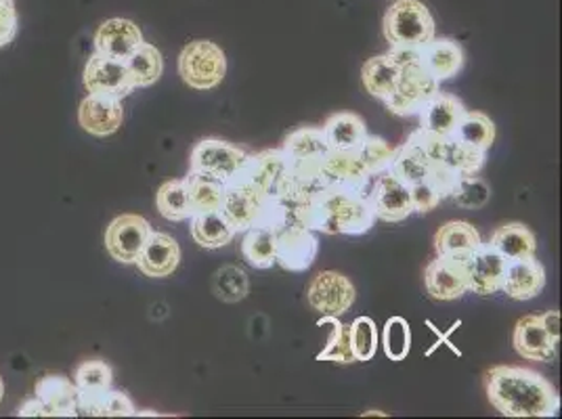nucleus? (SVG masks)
I'll use <instances>...</instances> for the list:
<instances>
[{
  "instance_id": "obj_35",
  "label": "nucleus",
  "mask_w": 562,
  "mask_h": 419,
  "mask_svg": "<svg viewBox=\"0 0 562 419\" xmlns=\"http://www.w3.org/2000/svg\"><path fill=\"white\" fill-rule=\"evenodd\" d=\"M133 87L135 89H147L156 84L165 71V59L162 53L151 43H143L131 57L124 59Z\"/></svg>"
},
{
  "instance_id": "obj_37",
  "label": "nucleus",
  "mask_w": 562,
  "mask_h": 419,
  "mask_svg": "<svg viewBox=\"0 0 562 419\" xmlns=\"http://www.w3.org/2000/svg\"><path fill=\"white\" fill-rule=\"evenodd\" d=\"M156 208L170 223H183L193 216L186 181H166L156 193Z\"/></svg>"
},
{
  "instance_id": "obj_27",
  "label": "nucleus",
  "mask_w": 562,
  "mask_h": 419,
  "mask_svg": "<svg viewBox=\"0 0 562 419\" xmlns=\"http://www.w3.org/2000/svg\"><path fill=\"white\" fill-rule=\"evenodd\" d=\"M483 246V237L474 225L467 220L446 223L435 234V252L451 257H472Z\"/></svg>"
},
{
  "instance_id": "obj_7",
  "label": "nucleus",
  "mask_w": 562,
  "mask_h": 419,
  "mask_svg": "<svg viewBox=\"0 0 562 419\" xmlns=\"http://www.w3.org/2000/svg\"><path fill=\"white\" fill-rule=\"evenodd\" d=\"M439 93V82L422 66L420 59L401 68L397 89L384 103L395 116L420 114L422 107Z\"/></svg>"
},
{
  "instance_id": "obj_6",
  "label": "nucleus",
  "mask_w": 562,
  "mask_h": 419,
  "mask_svg": "<svg viewBox=\"0 0 562 419\" xmlns=\"http://www.w3.org/2000/svg\"><path fill=\"white\" fill-rule=\"evenodd\" d=\"M414 139L420 143L422 149L426 151L430 162L441 170L458 174V177L479 174L485 166V154L469 149L467 145L458 143L453 137L435 135V133H428L420 128L414 133Z\"/></svg>"
},
{
  "instance_id": "obj_16",
  "label": "nucleus",
  "mask_w": 562,
  "mask_h": 419,
  "mask_svg": "<svg viewBox=\"0 0 562 419\" xmlns=\"http://www.w3.org/2000/svg\"><path fill=\"white\" fill-rule=\"evenodd\" d=\"M322 177L328 186L349 189L357 193H368L370 181H372L366 166L357 156V149H347V151L329 149L328 154L322 158Z\"/></svg>"
},
{
  "instance_id": "obj_14",
  "label": "nucleus",
  "mask_w": 562,
  "mask_h": 419,
  "mask_svg": "<svg viewBox=\"0 0 562 419\" xmlns=\"http://www.w3.org/2000/svg\"><path fill=\"white\" fill-rule=\"evenodd\" d=\"M151 231V225L139 214H122L105 229V250L116 262L135 264Z\"/></svg>"
},
{
  "instance_id": "obj_23",
  "label": "nucleus",
  "mask_w": 562,
  "mask_h": 419,
  "mask_svg": "<svg viewBox=\"0 0 562 419\" xmlns=\"http://www.w3.org/2000/svg\"><path fill=\"white\" fill-rule=\"evenodd\" d=\"M515 350L527 361L550 363L557 356V342L548 336L546 327L541 326L539 315H525L518 319L513 333Z\"/></svg>"
},
{
  "instance_id": "obj_20",
  "label": "nucleus",
  "mask_w": 562,
  "mask_h": 419,
  "mask_svg": "<svg viewBox=\"0 0 562 419\" xmlns=\"http://www.w3.org/2000/svg\"><path fill=\"white\" fill-rule=\"evenodd\" d=\"M94 50L114 59H126L145 43L139 25L131 20L114 18L97 27L94 32Z\"/></svg>"
},
{
  "instance_id": "obj_22",
  "label": "nucleus",
  "mask_w": 562,
  "mask_h": 419,
  "mask_svg": "<svg viewBox=\"0 0 562 419\" xmlns=\"http://www.w3.org/2000/svg\"><path fill=\"white\" fill-rule=\"evenodd\" d=\"M34 396L47 407L50 418H76L78 416V388L74 380L50 373L36 382Z\"/></svg>"
},
{
  "instance_id": "obj_24",
  "label": "nucleus",
  "mask_w": 562,
  "mask_h": 419,
  "mask_svg": "<svg viewBox=\"0 0 562 419\" xmlns=\"http://www.w3.org/2000/svg\"><path fill=\"white\" fill-rule=\"evenodd\" d=\"M506 258L490 244H483L470 257V290L479 296H492L502 290Z\"/></svg>"
},
{
  "instance_id": "obj_15",
  "label": "nucleus",
  "mask_w": 562,
  "mask_h": 419,
  "mask_svg": "<svg viewBox=\"0 0 562 419\" xmlns=\"http://www.w3.org/2000/svg\"><path fill=\"white\" fill-rule=\"evenodd\" d=\"M368 197L375 218L384 223H401L414 214L409 186L401 183L391 170L380 172L374 186L368 191Z\"/></svg>"
},
{
  "instance_id": "obj_51",
  "label": "nucleus",
  "mask_w": 562,
  "mask_h": 419,
  "mask_svg": "<svg viewBox=\"0 0 562 419\" xmlns=\"http://www.w3.org/2000/svg\"><path fill=\"white\" fill-rule=\"evenodd\" d=\"M2 396H4V382H2V377H0V403H2Z\"/></svg>"
},
{
  "instance_id": "obj_1",
  "label": "nucleus",
  "mask_w": 562,
  "mask_h": 419,
  "mask_svg": "<svg viewBox=\"0 0 562 419\" xmlns=\"http://www.w3.org/2000/svg\"><path fill=\"white\" fill-rule=\"evenodd\" d=\"M485 393L506 418H554L561 396L541 373L520 365H495L485 375Z\"/></svg>"
},
{
  "instance_id": "obj_30",
  "label": "nucleus",
  "mask_w": 562,
  "mask_h": 419,
  "mask_svg": "<svg viewBox=\"0 0 562 419\" xmlns=\"http://www.w3.org/2000/svg\"><path fill=\"white\" fill-rule=\"evenodd\" d=\"M487 244H490L492 248H495L506 260L536 257V252H538V239H536V234H533L527 225H522V223H506V225H499V227L493 231Z\"/></svg>"
},
{
  "instance_id": "obj_39",
  "label": "nucleus",
  "mask_w": 562,
  "mask_h": 419,
  "mask_svg": "<svg viewBox=\"0 0 562 419\" xmlns=\"http://www.w3.org/2000/svg\"><path fill=\"white\" fill-rule=\"evenodd\" d=\"M317 326L329 327V340L326 349L317 354V361H331V363H340V365H351L355 363L352 356L351 338H349V326L340 324L338 317H328L324 315Z\"/></svg>"
},
{
  "instance_id": "obj_12",
  "label": "nucleus",
  "mask_w": 562,
  "mask_h": 419,
  "mask_svg": "<svg viewBox=\"0 0 562 419\" xmlns=\"http://www.w3.org/2000/svg\"><path fill=\"white\" fill-rule=\"evenodd\" d=\"M82 84L89 94L110 97V99H120V101L135 91L126 64L122 59L101 55L97 50L89 57V61L85 66Z\"/></svg>"
},
{
  "instance_id": "obj_11",
  "label": "nucleus",
  "mask_w": 562,
  "mask_h": 419,
  "mask_svg": "<svg viewBox=\"0 0 562 419\" xmlns=\"http://www.w3.org/2000/svg\"><path fill=\"white\" fill-rule=\"evenodd\" d=\"M237 174L258 186L269 200H273L285 195L292 177V163L281 149H265L248 156Z\"/></svg>"
},
{
  "instance_id": "obj_36",
  "label": "nucleus",
  "mask_w": 562,
  "mask_h": 419,
  "mask_svg": "<svg viewBox=\"0 0 562 419\" xmlns=\"http://www.w3.org/2000/svg\"><path fill=\"white\" fill-rule=\"evenodd\" d=\"M183 181L188 186L189 206L193 214L221 210L223 195H225V183L206 177V174H200V172H189Z\"/></svg>"
},
{
  "instance_id": "obj_26",
  "label": "nucleus",
  "mask_w": 562,
  "mask_h": 419,
  "mask_svg": "<svg viewBox=\"0 0 562 419\" xmlns=\"http://www.w3.org/2000/svg\"><path fill=\"white\" fill-rule=\"evenodd\" d=\"M422 66L441 84L464 68V48L451 38H435L420 50Z\"/></svg>"
},
{
  "instance_id": "obj_43",
  "label": "nucleus",
  "mask_w": 562,
  "mask_h": 419,
  "mask_svg": "<svg viewBox=\"0 0 562 419\" xmlns=\"http://www.w3.org/2000/svg\"><path fill=\"white\" fill-rule=\"evenodd\" d=\"M357 156H359L361 163L366 166L368 174L374 177V174L389 170V166L395 158V147H391L389 140H384L382 137L368 135L366 140L357 147Z\"/></svg>"
},
{
  "instance_id": "obj_34",
  "label": "nucleus",
  "mask_w": 562,
  "mask_h": 419,
  "mask_svg": "<svg viewBox=\"0 0 562 419\" xmlns=\"http://www.w3.org/2000/svg\"><path fill=\"white\" fill-rule=\"evenodd\" d=\"M495 135H497V131H495L492 117L483 114V112H469L467 110V114L458 122L451 137L458 143L467 145L469 149L487 154L492 149L493 143H495Z\"/></svg>"
},
{
  "instance_id": "obj_40",
  "label": "nucleus",
  "mask_w": 562,
  "mask_h": 419,
  "mask_svg": "<svg viewBox=\"0 0 562 419\" xmlns=\"http://www.w3.org/2000/svg\"><path fill=\"white\" fill-rule=\"evenodd\" d=\"M114 382V372L105 361L91 359L76 367L74 384L80 393H103L110 390Z\"/></svg>"
},
{
  "instance_id": "obj_10",
  "label": "nucleus",
  "mask_w": 562,
  "mask_h": 419,
  "mask_svg": "<svg viewBox=\"0 0 562 419\" xmlns=\"http://www.w3.org/2000/svg\"><path fill=\"white\" fill-rule=\"evenodd\" d=\"M267 204H269V197L258 186L246 181L244 177L235 174L234 179H229L225 183L221 212L234 225L235 231L239 234V231H248V229L257 227Z\"/></svg>"
},
{
  "instance_id": "obj_2",
  "label": "nucleus",
  "mask_w": 562,
  "mask_h": 419,
  "mask_svg": "<svg viewBox=\"0 0 562 419\" xmlns=\"http://www.w3.org/2000/svg\"><path fill=\"white\" fill-rule=\"evenodd\" d=\"M375 214L368 193L328 186L311 208V231L328 235H366Z\"/></svg>"
},
{
  "instance_id": "obj_32",
  "label": "nucleus",
  "mask_w": 562,
  "mask_h": 419,
  "mask_svg": "<svg viewBox=\"0 0 562 419\" xmlns=\"http://www.w3.org/2000/svg\"><path fill=\"white\" fill-rule=\"evenodd\" d=\"M281 151L292 163L317 162L328 154L329 147L322 128L305 126L285 137Z\"/></svg>"
},
{
  "instance_id": "obj_4",
  "label": "nucleus",
  "mask_w": 562,
  "mask_h": 419,
  "mask_svg": "<svg viewBox=\"0 0 562 419\" xmlns=\"http://www.w3.org/2000/svg\"><path fill=\"white\" fill-rule=\"evenodd\" d=\"M389 170L397 177L401 183H405L407 186L430 183L441 193L443 200L451 195L453 186L460 179L458 174L441 170V168H437L435 163L430 162V158L422 149L420 143L414 139V135L405 140L398 149H395V158L389 166Z\"/></svg>"
},
{
  "instance_id": "obj_25",
  "label": "nucleus",
  "mask_w": 562,
  "mask_h": 419,
  "mask_svg": "<svg viewBox=\"0 0 562 419\" xmlns=\"http://www.w3.org/2000/svg\"><path fill=\"white\" fill-rule=\"evenodd\" d=\"M464 114H467V105L462 99H458L456 94L439 91L422 107L420 128L435 135L451 137Z\"/></svg>"
},
{
  "instance_id": "obj_19",
  "label": "nucleus",
  "mask_w": 562,
  "mask_h": 419,
  "mask_svg": "<svg viewBox=\"0 0 562 419\" xmlns=\"http://www.w3.org/2000/svg\"><path fill=\"white\" fill-rule=\"evenodd\" d=\"M181 262V248L172 235L151 231L140 257L137 258V267L145 278L151 280H165L170 278Z\"/></svg>"
},
{
  "instance_id": "obj_8",
  "label": "nucleus",
  "mask_w": 562,
  "mask_h": 419,
  "mask_svg": "<svg viewBox=\"0 0 562 419\" xmlns=\"http://www.w3.org/2000/svg\"><path fill=\"white\" fill-rule=\"evenodd\" d=\"M424 285L437 303L462 298L470 290V257L437 254L424 269Z\"/></svg>"
},
{
  "instance_id": "obj_42",
  "label": "nucleus",
  "mask_w": 562,
  "mask_h": 419,
  "mask_svg": "<svg viewBox=\"0 0 562 419\" xmlns=\"http://www.w3.org/2000/svg\"><path fill=\"white\" fill-rule=\"evenodd\" d=\"M449 197H453V202L460 208H483L492 200V186L487 185V181L481 179L479 174H467L458 179Z\"/></svg>"
},
{
  "instance_id": "obj_3",
  "label": "nucleus",
  "mask_w": 562,
  "mask_h": 419,
  "mask_svg": "<svg viewBox=\"0 0 562 419\" xmlns=\"http://www.w3.org/2000/svg\"><path fill=\"white\" fill-rule=\"evenodd\" d=\"M382 32L391 47L422 48L437 38L435 18L420 0L393 2L382 20Z\"/></svg>"
},
{
  "instance_id": "obj_18",
  "label": "nucleus",
  "mask_w": 562,
  "mask_h": 419,
  "mask_svg": "<svg viewBox=\"0 0 562 419\" xmlns=\"http://www.w3.org/2000/svg\"><path fill=\"white\" fill-rule=\"evenodd\" d=\"M124 122V110L120 99L87 94L78 107V124L93 137H110L117 133Z\"/></svg>"
},
{
  "instance_id": "obj_5",
  "label": "nucleus",
  "mask_w": 562,
  "mask_h": 419,
  "mask_svg": "<svg viewBox=\"0 0 562 419\" xmlns=\"http://www.w3.org/2000/svg\"><path fill=\"white\" fill-rule=\"evenodd\" d=\"M179 76L193 91H212L227 76L225 50L211 41H193L179 55Z\"/></svg>"
},
{
  "instance_id": "obj_17",
  "label": "nucleus",
  "mask_w": 562,
  "mask_h": 419,
  "mask_svg": "<svg viewBox=\"0 0 562 419\" xmlns=\"http://www.w3.org/2000/svg\"><path fill=\"white\" fill-rule=\"evenodd\" d=\"M546 287V269L536 257L506 260L502 290L513 301H531Z\"/></svg>"
},
{
  "instance_id": "obj_41",
  "label": "nucleus",
  "mask_w": 562,
  "mask_h": 419,
  "mask_svg": "<svg viewBox=\"0 0 562 419\" xmlns=\"http://www.w3.org/2000/svg\"><path fill=\"white\" fill-rule=\"evenodd\" d=\"M352 356L357 363H368L375 356L378 350V327L372 317H357L349 326Z\"/></svg>"
},
{
  "instance_id": "obj_46",
  "label": "nucleus",
  "mask_w": 562,
  "mask_h": 419,
  "mask_svg": "<svg viewBox=\"0 0 562 419\" xmlns=\"http://www.w3.org/2000/svg\"><path fill=\"white\" fill-rule=\"evenodd\" d=\"M18 36L15 0H0V48L13 43Z\"/></svg>"
},
{
  "instance_id": "obj_44",
  "label": "nucleus",
  "mask_w": 562,
  "mask_h": 419,
  "mask_svg": "<svg viewBox=\"0 0 562 419\" xmlns=\"http://www.w3.org/2000/svg\"><path fill=\"white\" fill-rule=\"evenodd\" d=\"M382 347L391 361L407 359L412 349V327L403 317H391L386 321L382 331Z\"/></svg>"
},
{
  "instance_id": "obj_29",
  "label": "nucleus",
  "mask_w": 562,
  "mask_h": 419,
  "mask_svg": "<svg viewBox=\"0 0 562 419\" xmlns=\"http://www.w3.org/2000/svg\"><path fill=\"white\" fill-rule=\"evenodd\" d=\"M322 131L326 135L329 149H336V151L357 149L366 140V137L370 135L366 120L359 116V114H352V112L331 114L326 120Z\"/></svg>"
},
{
  "instance_id": "obj_38",
  "label": "nucleus",
  "mask_w": 562,
  "mask_h": 419,
  "mask_svg": "<svg viewBox=\"0 0 562 419\" xmlns=\"http://www.w3.org/2000/svg\"><path fill=\"white\" fill-rule=\"evenodd\" d=\"M250 292V280L246 271L235 264H225L212 275V294L221 303H241Z\"/></svg>"
},
{
  "instance_id": "obj_21",
  "label": "nucleus",
  "mask_w": 562,
  "mask_h": 419,
  "mask_svg": "<svg viewBox=\"0 0 562 419\" xmlns=\"http://www.w3.org/2000/svg\"><path fill=\"white\" fill-rule=\"evenodd\" d=\"M319 252V241L311 229H288L278 234V257L276 262L283 271L303 273L313 267Z\"/></svg>"
},
{
  "instance_id": "obj_50",
  "label": "nucleus",
  "mask_w": 562,
  "mask_h": 419,
  "mask_svg": "<svg viewBox=\"0 0 562 419\" xmlns=\"http://www.w3.org/2000/svg\"><path fill=\"white\" fill-rule=\"evenodd\" d=\"M426 326L430 327V329H432V331H435V333H437V336H439V342H437V344H435V347H432V349L426 350V356H430V354H432V352H435V350L439 349V347H441V344H447V347H449V349L453 350V352H456V354H458V356H462V352H460V350L456 349V347H453V344H451V342H449V333H453V331H456V329H458V327L462 326V321H458V324H453V326H451V329H449V331H447V333H441V331H439V329H437V327H435V324H432V321H426Z\"/></svg>"
},
{
  "instance_id": "obj_48",
  "label": "nucleus",
  "mask_w": 562,
  "mask_h": 419,
  "mask_svg": "<svg viewBox=\"0 0 562 419\" xmlns=\"http://www.w3.org/2000/svg\"><path fill=\"white\" fill-rule=\"evenodd\" d=\"M541 326L546 327L548 336L559 344L561 342V313L559 310H548L543 315H539Z\"/></svg>"
},
{
  "instance_id": "obj_13",
  "label": "nucleus",
  "mask_w": 562,
  "mask_h": 419,
  "mask_svg": "<svg viewBox=\"0 0 562 419\" xmlns=\"http://www.w3.org/2000/svg\"><path fill=\"white\" fill-rule=\"evenodd\" d=\"M357 301V290L349 278L336 271L317 273L306 287V303L328 317H342Z\"/></svg>"
},
{
  "instance_id": "obj_33",
  "label": "nucleus",
  "mask_w": 562,
  "mask_h": 419,
  "mask_svg": "<svg viewBox=\"0 0 562 419\" xmlns=\"http://www.w3.org/2000/svg\"><path fill=\"white\" fill-rule=\"evenodd\" d=\"M241 257L252 269H271L278 257V234L265 225L248 229L241 239Z\"/></svg>"
},
{
  "instance_id": "obj_28",
  "label": "nucleus",
  "mask_w": 562,
  "mask_h": 419,
  "mask_svg": "<svg viewBox=\"0 0 562 419\" xmlns=\"http://www.w3.org/2000/svg\"><path fill=\"white\" fill-rule=\"evenodd\" d=\"M398 76H401V66L389 53L375 55L361 68L363 89L380 101H386L391 94L395 93Z\"/></svg>"
},
{
  "instance_id": "obj_31",
  "label": "nucleus",
  "mask_w": 562,
  "mask_h": 419,
  "mask_svg": "<svg viewBox=\"0 0 562 419\" xmlns=\"http://www.w3.org/2000/svg\"><path fill=\"white\" fill-rule=\"evenodd\" d=\"M237 231L234 225L223 216L221 210L216 212H202L191 216V237L200 248L218 250L232 244Z\"/></svg>"
},
{
  "instance_id": "obj_49",
  "label": "nucleus",
  "mask_w": 562,
  "mask_h": 419,
  "mask_svg": "<svg viewBox=\"0 0 562 419\" xmlns=\"http://www.w3.org/2000/svg\"><path fill=\"white\" fill-rule=\"evenodd\" d=\"M18 416H20V418H50L47 407H45L36 396L27 398L24 405H20Z\"/></svg>"
},
{
  "instance_id": "obj_45",
  "label": "nucleus",
  "mask_w": 562,
  "mask_h": 419,
  "mask_svg": "<svg viewBox=\"0 0 562 419\" xmlns=\"http://www.w3.org/2000/svg\"><path fill=\"white\" fill-rule=\"evenodd\" d=\"M137 416V409L126 393L105 390L103 395V418H133Z\"/></svg>"
},
{
  "instance_id": "obj_9",
  "label": "nucleus",
  "mask_w": 562,
  "mask_h": 419,
  "mask_svg": "<svg viewBox=\"0 0 562 419\" xmlns=\"http://www.w3.org/2000/svg\"><path fill=\"white\" fill-rule=\"evenodd\" d=\"M250 154L234 143L221 139L200 140L189 156V172H200L221 183H227L241 170Z\"/></svg>"
},
{
  "instance_id": "obj_47",
  "label": "nucleus",
  "mask_w": 562,
  "mask_h": 419,
  "mask_svg": "<svg viewBox=\"0 0 562 419\" xmlns=\"http://www.w3.org/2000/svg\"><path fill=\"white\" fill-rule=\"evenodd\" d=\"M409 191H412V206H414V212H418V214L432 212V210L437 208V206L443 202L441 193H439L435 186L430 185V183L409 186Z\"/></svg>"
}]
</instances>
